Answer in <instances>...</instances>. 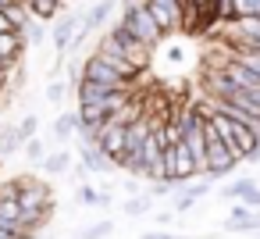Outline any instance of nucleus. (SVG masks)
Wrapping results in <instances>:
<instances>
[{"label":"nucleus","mask_w":260,"mask_h":239,"mask_svg":"<svg viewBox=\"0 0 260 239\" xmlns=\"http://www.w3.org/2000/svg\"><path fill=\"white\" fill-rule=\"evenodd\" d=\"M210 122H214V129L221 132L224 146H228L239 161H260V136H256L253 129H246L242 122H235V118H228V114H221V111H214Z\"/></svg>","instance_id":"f257e3e1"},{"label":"nucleus","mask_w":260,"mask_h":239,"mask_svg":"<svg viewBox=\"0 0 260 239\" xmlns=\"http://www.w3.org/2000/svg\"><path fill=\"white\" fill-rule=\"evenodd\" d=\"M118 25H125L136 40H143L150 50L164 40V29L157 25V18L150 15V8L146 4H136V0H132V4H125V15H121V22Z\"/></svg>","instance_id":"f03ea898"},{"label":"nucleus","mask_w":260,"mask_h":239,"mask_svg":"<svg viewBox=\"0 0 260 239\" xmlns=\"http://www.w3.org/2000/svg\"><path fill=\"white\" fill-rule=\"evenodd\" d=\"M203 139H207V168H203V175H210V178L228 175V171L239 164V157L224 146V139H221V132L214 129L210 118H203Z\"/></svg>","instance_id":"7ed1b4c3"},{"label":"nucleus","mask_w":260,"mask_h":239,"mask_svg":"<svg viewBox=\"0 0 260 239\" xmlns=\"http://www.w3.org/2000/svg\"><path fill=\"white\" fill-rule=\"evenodd\" d=\"M200 171H196V161H192V154H189V146L178 139V143H168L164 146V182H171V186H185V182H192Z\"/></svg>","instance_id":"20e7f679"},{"label":"nucleus","mask_w":260,"mask_h":239,"mask_svg":"<svg viewBox=\"0 0 260 239\" xmlns=\"http://www.w3.org/2000/svg\"><path fill=\"white\" fill-rule=\"evenodd\" d=\"M96 54H100V57H104V61H107V65H111V68H114V72L121 75V79H125V82H132V86L139 82V75H143V72H139V68H136V65H132V61H128L125 54H121V47L114 43V36H111V33H107V36L100 40Z\"/></svg>","instance_id":"39448f33"},{"label":"nucleus","mask_w":260,"mask_h":239,"mask_svg":"<svg viewBox=\"0 0 260 239\" xmlns=\"http://www.w3.org/2000/svg\"><path fill=\"white\" fill-rule=\"evenodd\" d=\"M111 36H114V43L121 47V54H125L139 72H146V68H150V47H146L143 40H136L125 25H114V29H111Z\"/></svg>","instance_id":"423d86ee"},{"label":"nucleus","mask_w":260,"mask_h":239,"mask_svg":"<svg viewBox=\"0 0 260 239\" xmlns=\"http://www.w3.org/2000/svg\"><path fill=\"white\" fill-rule=\"evenodd\" d=\"M143 4L150 8V15H153L157 25L164 29V36L182 25V15H185V4H182V0H143Z\"/></svg>","instance_id":"0eeeda50"},{"label":"nucleus","mask_w":260,"mask_h":239,"mask_svg":"<svg viewBox=\"0 0 260 239\" xmlns=\"http://www.w3.org/2000/svg\"><path fill=\"white\" fill-rule=\"evenodd\" d=\"M96 146H100L111 161H118V157L125 154V125H118L114 118H107V122L96 129Z\"/></svg>","instance_id":"6e6552de"},{"label":"nucleus","mask_w":260,"mask_h":239,"mask_svg":"<svg viewBox=\"0 0 260 239\" xmlns=\"http://www.w3.org/2000/svg\"><path fill=\"white\" fill-rule=\"evenodd\" d=\"M82 79H93V82H104V86H132V82H125V79H121L96 50L82 61Z\"/></svg>","instance_id":"1a4fd4ad"},{"label":"nucleus","mask_w":260,"mask_h":239,"mask_svg":"<svg viewBox=\"0 0 260 239\" xmlns=\"http://www.w3.org/2000/svg\"><path fill=\"white\" fill-rule=\"evenodd\" d=\"M29 43H25V36L18 33V29H11V33H0V65H4L8 72L18 65V57H22V50H25Z\"/></svg>","instance_id":"9d476101"},{"label":"nucleus","mask_w":260,"mask_h":239,"mask_svg":"<svg viewBox=\"0 0 260 239\" xmlns=\"http://www.w3.org/2000/svg\"><path fill=\"white\" fill-rule=\"evenodd\" d=\"M79 15H61L57 18V25L50 29V40H54V47H57V54H64L68 50V43L75 40V33H79Z\"/></svg>","instance_id":"9b49d317"},{"label":"nucleus","mask_w":260,"mask_h":239,"mask_svg":"<svg viewBox=\"0 0 260 239\" xmlns=\"http://www.w3.org/2000/svg\"><path fill=\"white\" fill-rule=\"evenodd\" d=\"M228 228L232 232H256L260 228V211H249L246 203H239L228 218Z\"/></svg>","instance_id":"f8f14e48"},{"label":"nucleus","mask_w":260,"mask_h":239,"mask_svg":"<svg viewBox=\"0 0 260 239\" xmlns=\"http://www.w3.org/2000/svg\"><path fill=\"white\" fill-rule=\"evenodd\" d=\"M82 164L89 168V175H93V171H100V175H104V171H111V168H114V161H111V157H107L96 143L82 146Z\"/></svg>","instance_id":"ddd939ff"},{"label":"nucleus","mask_w":260,"mask_h":239,"mask_svg":"<svg viewBox=\"0 0 260 239\" xmlns=\"http://www.w3.org/2000/svg\"><path fill=\"white\" fill-rule=\"evenodd\" d=\"M29 15L32 18H40V22H54L57 15H61V8H64V0H29Z\"/></svg>","instance_id":"4468645a"},{"label":"nucleus","mask_w":260,"mask_h":239,"mask_svg":"<svg viewBox=\"0 0 260 239\" xmlns=\"http://www.w3.org/2000/svg\"><path fill=\"white\" fill-rule=\"evenodd\" d=\"M79 125H89V129H100L107 122V107L104 104H79Z\"/></svg>","instance_id":"2eb2a0df"},{"label":"nucleus","mask_w":260,"mask_h":239,"mask_svg":"<svg viewBox=\"0 0 260 239\" xmlns=\"http://www.w3.org/2000/svg\"><path fill=\"white\" fill-rule=\"evenodd\" d=\"M75 129H79V114L64 111V114L54 118V139H57V143H68V139L75 136Z\"/></svg>","instance_id":"dca6fc26"},{"label":"nucleus","mask_w":260,"mask_h":239,"mask_svg":"<svg viewBox=\"0 0 260 239\" xmlns=\"http://www.w3.org/2000/svg\"><path fill=\"white\" fill-rule=\"evenodd\" d=\"M203 193H207V186H203V182H185V189L178 186V196H175V211H189V207H192V203H196V200H200Z\"/></svg>","instance_id":"f3484780"},{"label":"nucleus","mask_w":260,"mask_h":239,"mask_svg":"<svg viewBox=\"0 0 260 239\" xmlns=\"http://www.w3.org/2000/svg\"><path fill=\"white\" fill-rule=\"evenodd\" d=\"M22 150V136L15 125H0V157H11Z\"/></svg>","instance_id":"a211bd4d"},{"label":"nucleus","mask_w":260,"mask_h":239,"mask_svg":"<svg viewBox=\"0 0 260 239\" xmlns=\"http://www.w3.org/2000/svg\"><path fill=\"white\" fill-rule=\"evenodd\" d=\"M40 164H43V171H47V175H64V171L72 168V157H68L64 150H57V154H47Z\"/></svg>","instance_id":"6ab92c4d"},{"label":"nucleus","mask_w":260,"mask_h":239,"mask_svg":"<svg viewBox=\"0 0 260 239\" xmlns=\"http://www.w3.org/2000/svg\"><path fill=\"white\" fill-rule=\"evenodd\" d=\"M18 33L25 36V43H29V47H40V43L47 40V29H43V22H40V18H32V15H29V22H25Z\"/></svg>","instance_id":"aec40b11"},{"label":"nucleus","mask_w":260,"mask_h":239,"mask_svg":"<svg viewBox=\"0 0 260 239\" xmlns=\"http://www.w3.org/2000/svg\"><path fill=\"white\" fill-rule=\"evenodd\" d=\"M22 150H25V157H29L32 164H40V161L47 157V143H43L40 136H32V139H25V143H22Z\"/></svg>","instance_id":"412c9836"},{"label":"nucleus","mask_w":260,"mask_h":239,"mask_svg":"<svg viewBox=\"0 0 260 239\" xmlns=\"http://www.w3.org/2000/svg\"><path fill=\"white\" fill-rule=\"evenodd\" d=\"M150 200H153V196L146 193V196H132V200H125L121 207H125V214H128V218H139V214H146V211H150Z\"/></svg>","instance_id":"4be33fe9"},{"label":"nucleus","mask_w":260,"mask_h":239,"mask_svg":"<svg viewBox=\"0 0 260 239\" xmlns=\"http://www.w3.org/2000/svg\"><path fill=\"white\" fill-rule=\"evenodd\" d=\"M4 15L11 18V25H15V29H22V25L29 22V8H25V4H8V8H4Z\"/></svg>","instance_id":"5701e85b"},{"label":"nucleus","mask_w":260,"mask_h":239,"mask_svg":"<svg viewBox=\"0 0 260 239\" xmlns=\"http://www.w3.org/2000/svg\"><path fill=\"white\" fill-rule=\"evenodd\" d=\"M15 129H18L22 143H25V139H32V136H36V129H40V118H36V114H25V118H22V122H18Z\"/></svg>","instance_id":"b1692460"},{"label":"nucleus","mask_w":260,"mask_h":239,"mask_svg":"<svg viewBox=\"0 0 260 239\" xmlns=\"http://www.w3.org/2000/svg\"><path fill=\"white\" fill-rule=\"evenodd\" d=\"M253 186H256L253 178H239V182H228V186H224V196H228V200H239V196H242V193H249Z\"/></svg>","instance_id":"393cba45"},{"label":"nucleus","mask_w":260,"mask_h":239,"mask_svg":"<svg viewBox=\"0 0 260 239\" xmlns=\"http://www.w3.org/2000/svg\"><path fill=\"white\" fill-rule=\"evenodd\" d=\"M64 97H68V86H64L61 79H50V86H47V100H50V104H64Z\"/></svg>","instance_id":"a878e982"},{"label":"nucleus","mask_w":260,"mask_h":239,"mask_svg":"<svg viewBox=\"0 0 260 239\" xmlns=\"http://www.w3.org/2000/svg\"><path fill=\"white\" fill-rule=\"evenodd\" d=\"M235 4V18L242 15H260V0H232Z\"/></svg>","instance_id":"bb28decb"},{"label":"nucleus","mask_w":260,"mask_h":239,"mask_svg":"<svg viewBox=\"0 0 260 239\" xmlns=\"http://www.w3.org/2000/svg\"><path fill=\"white\" fill-rule=\"evenodd\" d=\"M111 228H114L111 221H96V225H89V228H86V232H82L79 239H104V235H107Z\"/></svg>","instance_id":"cd10ccee"},{"label":"nucleus","mask_w":260,"mask_h":239,"mask_svg":"<svg viewBox=\"0 0 260 239\" xmlns=\"http://www.w3.org/2000/svg\"><path fill=\"white\" fill-rule=\"evenodd\" d=\"M79 203H86V207H100V193H96L93 186H79Z\"/></svg>","instance_id":"c85d7f7f"},{"label":"nucleus","mask_w":260,"mask_h":239,"mask_svg":"<svg viewBox=\"0 0 260 239\" xmlns=\"http://www.w3.org/2000/svg\"><path fill=\"white\" fill-rule=\"evenodd\" d=\"M239 203H246V207H249V211H260V189H256V186H253V189H249V193H242V196H239Z\"/></svg>","instance_id":"c756f323"},{"label":"nucleus","mask_w":260,"mask_h":239,"mask_svg":"<svg viewBox=\"0 0 260 239\" xmlns=\"http://www.w3.org/2000/svg\"><path fill=\"white\" fill-rule=\"evenodd\" d=\"M4 89H11V75H8V68H0V93Z\"/></svg>","instance_id":"7c9ffc66"},{"label":"nucleus","mask_w":260,"mask_h":239,"mask_svg":"<svg viewBox=\"0 0 260 239\" xmlns=\"http://www.w3.org/2000/svg\"><path fill=\"white\" fill-rule=\"evenodd\" d=\"M11 29H15V25H11V18L4 15V8H0V33H11Z\"/></svg>","instance_id":"2f4dec72"},{"label":"nucleus","mask_w":260,"mask_h":239,"mask_svg":"<svg viewBox=\"0 0 260 239\" xmlns=\"http://www.w3.org/2000/svg\"><path fill=\"white\" fill-rule=\"evenodd\" d=\"M0 239H25V235H18V232H11L8 225H0Z\"/></svg>","instance_id":"473e14b6"},{"label":"nucleus","mask_w":260,"mask_h":239,"mask_svg":"<svg viewBox=\"0 0 260 239\" xmlns=\"http://www.w3.org/2000/svg\"><path fill=\"white\" fill-rule=\"evenodd\" d=\"M143 239H175V235H171V232H146Z\"/></svg>","instance_id":"72a5a7b5"},{"label":"nucleus","mask_w":260,"mask_h":239,"mask_svg":"<svg viewBox=\"0 0 260 239\" xmlns=\"http://www.w3.org/2000/svg\"><path fill=\"white\" fill-rule=\"evenodd\" d=\"M8 4H15V0H0V8H8Z\"/></svg>","instance_id":"f704fd0d"},{"label":"nucleus","mask_w":260,"mask_h":239,"mask_svg":"<svg viewBox=\"0 0 260 239\" xmlns=\"http://www.w3.org/2000/svg\"><path fill=\"white\" fill-rule=\"evenodd\" d=\"M182 4H185V0H182Z\"/></svg>","instance_id":"c9c22d12"},{"label":"nucleus","mask_w":260,"mask_h":239,"mask_svg":"<svg viewBox=\"0 0 260 239\" xmlns=\"http://www.w3.org/2000/svg\"><path fill=\"white\" fill-rule=\"evenodd\" d=\"M0 68H4V65H0Z\"/></svg>","instance_id":"e433bc0d"}]
</instances>
